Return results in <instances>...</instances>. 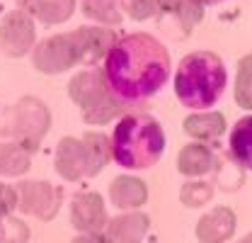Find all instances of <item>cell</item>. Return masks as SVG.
I'll list each match as a JSON object with an SVG mask.
<instances>
[{
    "label": "cell",
    "mask_w": 252,
    "mask_h": 243,
    "mask_svg": "<svg viewBox=\"0 0 252 243\" xmlns=\"http://www.w3.org/2000/svg\"><path fill=\"white\" fill-rule=\"evenodd\" d=\"M15 2L34 22L41 25H61L75 12V0H15Z\"/></svg>",
    "instance_id": "15"
},
{
    "label": "cell",
    "mask_w": 252,
    "mask_h": 243,
    "mask_svg": "<svg viewBox=\"0 0 252 243\" xmlns=\"http://www.w3.org/2000/svg\"><path fill=\"white\" fill-rule=\"evenodd\" d=\"M36 44V25L25 10H12L0 20V51L7 59L27 56Z\"/></svg>",
    "instance_id": "9"
},
{
    "label": "cell",
    "mask_w": 252,
    "mask_h": 243,
    "mask_svg": "<svg viewBox=\"0 0 252 243\" xmlns=\"http://www.w3.org/2000/svg\"><path fill=\"white\" fill-rule=\"evenodd\" d=\"M170 54L153 34L131 32L104 56V81L128 110L151 100L170 78Z\"/></svg>",
    "instance_id": "1"
},
{
    "label": "cell",
    "mask_w": 252,
    "mask_h": 243,
    "mask_svg": "<svg viewBox=\"0 0 252 243\" xmlns=\"http://www.w3.org/2000/svg\"><path fill=\"white\" fill-rule=\"evenodd\" d=\"M238 243H252V234H248V236H245L243 241H238Z\"/></svg>",
    "instance_id": "26"
},
{
    "label": "cell",
    "mask_w": 252,
    "mask_h": 243,
    "mask_svg": "<svg viewBox=\"0 0 252 243\" xmlns=\"http://www.w3.org/2000/svg\"><path fill=\"white\" fill-rule=\"evenodd\" d=\"M68 95L80 107L85 124L102 126V124H109V122L119 120L124 112H128V107L107 85L104 73L97 68H88V71L73 76L68 83Z\"/></svg>",
    "instance_id": "5"
},
{
    "label": "cell",
    "mask_w": 252,
    "mask_h": 243,
    "mask_svg": "<svg viewBox=\"0 0 252 243\" xmlns=\"http://www.w3.org/2000/svg\"><path fill=\"white\" fill-rule=\"evenodd\" d=\"M80 34V44H83V63L80 66H94L107 56V51L112 49V44L119 39L112 30L104 27H78Z\"/></svg>",
    "instance_id": "17"
},
{
    "label": "cell",
    "mask_w": 252,
    "mask_h": 243,
    "mask_svg": "<svg viewBox=\"0 0 252 243\" xmlns=\"http://www.w3.org/2000/svg\"><path fill=\"white\" fill-rule=\"evenodd\" d=\"M109 200L117 209H138L148 200V187L133 175H119L109 185Z\"/></svg>",
    "instance_id": "16"
},
{
    "label": "cell",
    "mask_w": 252,
    "mask_h": 243,
    "mask_svg": "<svg viewBox=\"0 0 252 243\" xmlns=\"http://www.w3.org/2000/svg\"><path fill=\"white\" fill-rule=\"evenodd\" d=\"M70 243H112V241L102 231H88V234H78Z\"/></svg>",
    "instance_id": "25"
},
{
    "label": "cell",
    "mask_w": 252,
    "mask_h": 243,
    "mask_svg": "<svg viewBox=\"0 0 252 243\" xmlns=\"http://www.w3.org/2000/svg\"><path fill=\"white\" fill-rule=\"evenodd\" d=\"M228 151L240 168L252 170V115L235 122L230 139H228Z\"/></svg>",
    "instance_id": "19"
},
{
    "label": "cell",
    "mask_w": 252,
    "mask_h": 243,
    "mask_svg": "<svg viewBox=\"0 0 252 243\" xmlns=\"http://www.w3.org/2000/svg\"><path fill=\"white\" fill-rule=\"evenodd\" d=\"M32 151H27L17 141H0V175L2 178H20L30 170Z\"/></svg>",
    "instance_id": "20"
},
{
    "label": "cell",
    "mask_w": 252,
    "mask_h": 243,
    "mask_svg": "<svg viewBox=\"0 0 252 243\" xmlns=\"http://www.w3.org/2000/svg\"><path fill=\"white\" fill-rule=\"evenodd\" d=\"M32 63H34L36 71H41L46 76L65 73V71L80 66L83 63V44H80L78 30L54 34V37L41 39L39 44H34Z\"/></svg>",
    "instance_id": "7"
},
{
    "label": "cell",
    "mask_w": 252,
    "mask_h": 243,
    "mask_svg": "<svg viewBox=\"0 0 252 243\" xmlns=\"http://www.w3.org/2000/svg\"><path fill=\"white\" fill-rule=\"evenodd\" d=\"M220 168V156L211 144L194 141L187 144L177 156V170L187 178H204Z\"/></svg>",
    "instance_id": "11"
},
{
    "label": "cell",
    "mask_w": 252,
    "mask_h": 243,
    "mask_svg": "<svg viewBox=\"0 0 252 243\" xmlns=\"http://www.w3.org/2000/svg\"><path fill=\"white\" fill-rule=\"evenodd\" d=\"M158 15L167 17L180 37H187L204 17V0H158Z\"/></svg>",
    "instance_id": "12"
},
{
    "label": "cell",
    "mask_w": 252,
    "mask_h": 243,
    "mask_svg": "<svg viewBox=\"0 0 252 243\" xmlns=\"http://www.w3.org/2000/svg\"><path fill=\"white\" fill-rule=\"evenodd\" d=\"M83 12L99 25H119L122 10L117 0H83Z\"/></svg>",
    "instance_id": "22"
},
{
    "label": "cell",
    "mask_w": 252,
    "mask_h": 243,
    "mask_svg": "<svg viewBox=\"0 0 252 243\" xmlns=\"http://www.w3.org/2000/svg\"><path fill=\"white\" fill-rule=\"evenodd\" d=\"M109 161H112V144L104 134L97 131H90L80 139L65 136L56 146V170L68 182L93 178Z\"/></svg>",
    "instance_id": "4"
},
{
    "label": "cell",
    "mask_w": 252,
    "mask_h": 243,
    "mask_svg": "<svg viewBox=\"0 0 252 243\" xmlns=\"http://www.w3.org/2000/svg\"><path fill=\"white\" fill-rule=\"evenodd\" d=\"M112 161L126 170H146L156 165L165 151V134L156 117L146 112H126L112 131Z\"/></svg>",
    "instance_id": "2"
},
{
    "label": "cell",
    "mask_w": 252,
    "mask_h": 243,
    "mask_svg": "<svg viewBox=\"0 0 252 243\" xmlns=\"http://www.w3.org/2000/svg\"><path fill=\"white\" fill-rule=\"evenodd\" d=\"M185 131L194 141L201 144H216L223 131H225V117L220 112H199V115H189L185 120Z\"/></svg>",
    "instance_id": "18"
},
{
    "label": "cell",
    "mask_w": 252,
    "mask_h": 243,
    "mask_svg": "<svg viewBox=\"0 0 252 243\" xmlns=\"http://www.w3.org/2000/svg\"><path fill=\"white\" fill-rule=\"evenodd\" d=\"M211 197H214V185H209V182H201V180H189L185 187H182V192H180V200H182V204H187V207H204V204H209L211 202Z\"/></svg>",
    "instance_id": "23"
},
{
    "label": "cell",
    "mask_w": 252,
    "mask_h": 243,
    "mask_svg": "<svg viewBox=\"0 0 252 243\" xmlns=\"http://www.w3.org/2000/svg\"><path fill=\"white\" fill-rule=\"evenodd\" d=\"M204 2H223V0H204Z\"/></svg>",
    "instance_id": "27"
},
{
    "label": "cell",
    "mask_w": 252,
    "mask_h": 243,
    "mask_svg": "<svg viewBox=\"0 0 252 243\" xmlns=\"http://www.w3.org/2000/svg\"><path fill=\"white\" fill-rule=\"evenodd\" d=\"M15 209H17V192H15V187L0 182V219L10 216Z\"/></svg>",
    "instance_id": "24"
},
{
    "label": "cell",
    "mask_w": 252,
    "mask_h": 243,
    "mask_svg": "<svg viewBox=\"0 0 252 243\" xmlns=\"http://www.w3.org/2000/svg\"><path fill=\"white\" fill-rule=\"evenodd\" d=\"M15 192L17 209H22V214L27 216L51 221L61 209L63 190L46 180H22L20 185H15Z\"/></svg>",
    "instance_id": "8"
},
{
    "label": "cell",
    "mask_w": 252,
    "mask_h": 243,
    "mask_svg": "<svg viewBox=\"0 0 252 243\" xmlns=\"http://www.w3.org/2000/svg\"><path fill=\"white\" fill-rule=\"evenodd\" d=\"M49 126H51L49 107L41 100L32 97V95H25L5 115V134H10L12 141L22 144L32 153L36 151L39 144L44 141Z\"/></svg>",
    "instance_id": "6"
},
{
    "label": "cell",
    "mask_w": 252,
    "mask_h": 243,
    "mask_svg": "<svg viewBox=\"0 0 252 243\" xmlns=\"http://www.w3.org/2000/svg\"><path fill=\"white\" fill-rule=\"evenodd\" d=\"M238 219L230 207H216L196 221V239L201 243H225L235 234Z\"/></svg>",
    "instance_id": "13"
},
{
    "label": "cell",
    "mask_w": 252,
    "mask_h": 243,
    "mask_svg": "<svg viewBox=\"0 0 252 243\" xmlns=\"http://www.w3.org/2000/svg\"><path fill=\"white\" fill-rule=\"evenodd\" d=\"M233 97L243 110H252V54L243 56L238 63V73H235V88Z\"/></svg>",
    "instance_id": "21"
},
{
    "label": "cell",
    "mask_w": 252,
    "mask_h": 243,
    "mask_svg": "<svg viewBox=\"0 0 252 243\" xmlns=\"http://www.w3.org/2000/svg\"><path fill=\"white\" fill-rule=\"evenodd\" d=\"M228 73L223 61L211 51H194L180 61L175 73V95L189 110H209L220 100Z\"/></svg>",
    "instance_id": "3"
},
{
    "label": "cell",
    "mask_w": 252,
    "mask_h": 243,
    "mask_svg": "<svg viewBox=\"0 0 252 243\" xmlns=\"http://www.w3.org/2000/svg\"><path fill=\"white\" fill-rule=\"evenodd\" d=\"M151 219L143 212H124L114 219H107L104 234L112 243H141L148 234Z\"/></svg>",
    "instance_id": "14"
},
{
    "label": "cell",
    "mask_w": 252,
    "mask_h": 243,
    "mask_svg": "<svg viewBox=\"0 0 252 243\" xmlns=\"http://www.w3.org/2000/svg\"><path fill=\"white\" fill-rule=\"evenodd\" d=\"M107 209L99 195L94 192H78L70 200V224L78 229V234L102 231L107 226Z\"/></svg>",
    "instance_id": "10"
}]
</instances>
